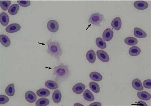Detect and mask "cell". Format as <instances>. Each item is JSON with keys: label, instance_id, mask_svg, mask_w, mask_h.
Instances as JSON below:
<instances>
[{"label": "cell", "instance_id": "6da1fadb", "mask_svg": "<svg viewBox=\"0 0 151 106\" xmlns=\"http://www.w3.org/2000/svg\"><path fill=\"white\" fill-rule=\"evenodd\" d=\"M68 68L67 65H65L63 63L54 67L53 74L57 81H64L70 76L71 73Z\"/></svg>", "mask_w": 151, "mask_h": 106}, {"label": "cell", "instance_id": "7a4b0ae2", "mask_svg": "<svg viewBox=\"0 0 151 106\" xmlns=\"http://www.w3.org/2000/svg\"><path fill=\"white\" fill-rule=\"evenodd\" d=\"M47 44L48 46L47 52L52 56H54L57 59L59 60L63 53L59 42L50 40L47 42Z\"/></svg>", "mask_w": 151, "mask_h": 106}, {"label": "cell", "instance_id": "3957f363", "mask_svg": "<svg viewBox=\"0 0 151 106\" xmlns=\"http://www.w3.org/2000/svg\"><path fill=\"white\" fill-rule=\"evenodd\" d=\"M104 19L103 15L99 13H95L92 14L89 18V23L93 25L99 26L102 21Z\"/></svg>", "mask_w": 151, "mask_h": 106}, {"label": "cell", "instance_id": "277c9868", "mask_svg": "<svg viewBox=\"0 0 151 106\" xmlns=\"http://www.w3.org/2000/svg\"><path fill=\"white\" fill-rule=\"evenodd\" d=\"M47 28L49 31L52 33H55L58 31L59 25L58 22L55 20H50L47 24Z\"/></svg>", "mask_w": 151, "mask_h": 106}, {"label": "cell", "instance_id": "5b68a950", "mask_svg": "<svg viewBox=\"0 0 151 106\" xmlns=\"http://www.w3.org/2000/svg\"><path fill=\"white\" fill-rule=\"evenodd\" d=\"M97 56L102 62H107L110 61V56L107 53L102 50H99L97 52Z\"/></svg>", "mask_w": 151, "mask_h": 106}, {"label": "cell", "instance_id": "8992f818", "mask_svg": "<svg viewBox=\"0 0 151 106\" xmlns=\"http://www.w3.org/2000/svg\"><path fill=\"white\" fill-rule=\"evenodd\" d=\"M134 7L137 9L143 10L146 9L149 7L148 3L144 1H135L134 3Z\"/></svg>", "mask_w": 151, "mask_h": 106}, {"label": "cell", "instance_id": "52a82bcc", "mask_svg": "<svg viewBox=\"0 0 151 106\" xmlns=\"http://www.w3.org/2000/svg\"><path fill=\"white\" fill-rule=\"evenodd\" d=\"M21 26L19 24L14 23L8 25L5 28V31L8 33L16 32L20 31Z\"/></svg>", "mask_w": 151, "mask_h": 106}, {"label": "cell", "instance_id": "ba28073f", "mask_svg": "<svg viewBox=\"0 0 151 106\" xmlns=\"http://www.w3.org/2000/svg\"><path fill=\"white\" fill-rule=\"evenodd\" d=\"M86 89L85 85L82 83H79L75 84L72 88L73 92L77 95L82 93Z\"/></svg>", "mask_w": 151, "mask_h": 106}, {"label": "cell", "instance_id": "9c48e42d", "mask_svg": "<svg viewBox=\"0 0 151 106\" xmlns=\"http://www.w3.org/2000/svg\"><path fill=\"white\" fill-rule=\"evenodd\" d=\"M114 33L113 31L111 29L107 28L105 30L102 35L104 40L107 42L111 40L113 38Z\"/></svg>", "mask_w": 151, "mask_h": 106}, {"label": "cell", "instance_id": "30bf717a", "mask_svg": "<svg viewBox=\"0 0 151 106\" xmlns=\"http://www.w3.org/2000/svg\"><path fill=\"white\" fill-rule=\"evenodd\" d=\"M111 25L115 30L119 31L122 26V22L120 18L118 17L115 18L112 22Z\"/></svg>", "mask_w": 151, "mask_h": 106}, {"label": "cell", "instance_id": "8fae6325", "mask_svg": "<svg viewBox=\"0 0 151 106\" xmlns=\"http://www.w3.org/2000/svg\"><path fill=\"white\" fill-rule=\"evenodd\" d=\"M25 97L26 100L30 103H34L37 100V95L32 91H27L25 93Z\"/></svg>", "mask_w": 151, "mask_h": 106}, {"label": "cell", "instance_id": "7c38bea8", "mask_svg": "<svg viewBox=\"0 0 151 106\" xmlns=\"http://www.w3.org/2000/svg\"><path fill=\"white\" fill-rule=\"evenodd\" d=\"M134 35L135 37L139 38H146L147 34L144 30L138 27H135L134 30Z\"/></svg>", "mask_w": 151, "mask_h": 106}, {"label": "cell", "instance_id": "4fadbf2b", "mask_svg": "<svg viewBox=\"0 0 151 106\" xmlns=\"http://www.w3.org/2000/svg\"><path fill=\"white\" fill-rule=\"evenodd\" d=\"M132 86L134 89L137 91H142L144 87L141 81L139 78H135L132 81Z\"/></svg>", "mask_w": 151, "mask_h": 106}, {"label": "cell", "instance_id": "5bb4252c", "mask_svg": "<svg viewBox=\"0 0 151 106\" xmlns=\"http://www.w3.org/2000/svg\"><path fill=\"white\" fill-rule=\"evenodd\" d=\"M86 58L90 63H94L96 60V54L95 51L91 50L88 51L86 54Z\"/></svg>", "mask_w": 151, "mask_h": 106}, {"label": "cell", "instance_id": "9a60e30c", "mask_svg": "<svg viewBox=\"0 0 151 106\" xmlns=\"http://www.w3.org/2000/svg\"><path fill=\"white\" fill-rule=\"evenodd\" d=\"M10 21L8 15L4 12H2L0 14V22L4 26L8 25Z\"/></svg>", "mask_w": 151, "mask_h": 106}, {"label": "cell", "instance_id": "2e32d148", "mask_svg": "<svg viewBox=\"0 0 151 106\" xmlns=\"http://www.w3.org/2000/svg\"><path fill=\"white\" fill-rule=\"evenodd\" d=\"M62 94L58 90L54 91L52 95V99L54 102L56 104L59 103L61 101Z\"/></svg>", "mask_w": 151, "mask_h": 106}, {"label": "cell", "instance_id": "e0dca14e", "mask_svg": "<svg viewBox=\"0 0 151 106\" xmlns=\"http://www.w3.org/2000/svg\"><path fill=\"white\" fill-rule=\"evenodd\" d=\"M137 96L139 98L145 101H149L151 98L150 94L146 91L138 92Z\"/></svg>", "mask_w": 151, "mask_h": 106}, {"label": "cell", "instance_id": "ac0fdd59", "mask_svg": "<svg viewBox=\"0 0 151 106\" xmlns=\"http://www.w3.org/2000/svg\"><path fill=\"white\" fill-rule=\"evenodd\" d=\"M0 42L3 46L5 47L10 46L11 44L10 38L4 35H0Z\"/></svg>", "mask_w": 151, "mask_h": 106}, {"label": "cell", "instance_id": "d6986e66", "mask_svg": "<svg viewBox=\"0 0 151 106\" xmlns=\"http://www.w3.org/2000/svg\"><path fill=\"white\" fill-rule=\"evenodd\" d=\"M36 93L38 96L43 98L49 96L50 95V91L47 89H41L38 90Z\"/></svg>", "mask_w": 151, "mask_h": 106}, {"label": "cell", "instance_id": "ffe728a7", "mask_svg": "<svg viewBox=\"0 0 151 106\" xmlns=\"http://www.w3.org/2000/svg\"><path fill=\"white\" fill-rule=\"evenodd\" d=\"M83 96L84 99L87 101L92 102L95 100L94 95L89 90L86 89L84 93Z\"/></svg>", "mask_w": 151, "mask_h": 106}, {"label": "cell", "instance_id": "44dd1931", "mask_svg": "<svg viewBox=\"0 0 151 106\" xmlns=\"http://www.w3.org/2000/svg\"><path fill=\"white\" fill-rule=\"evenodd\" d=\"M140 48L136 46L132 47L129 50V53L132 56H136L139 55L141 52Z\"/></svg>", "mask_w": 151, "mask_h": 106}, {"label": "cell", "instance_id": "7402d4cb", "mask_svg": "<svg viewBox=\"0 0 151 106\" xmlns=\"http://www.w3.org/2000/svg\"><path fill=\"white\" fill-rule=\"evenodd\" d=\"M89 76L92 80L97 82L101 81L103 78L101 74L96 72H91Z\"/></svg>", "mask_w": 151, "mask_h": 106}, {"label": "cell", "instance_id": "603a6c76", "mask_svg": "<svg viewBox=\"0 0 151 106\" xmlns=\"http://www.w3.org/2000/svg\"><path fill=\"white\" fill-rule=\"evenodd\" d=\"M6 94L9 96L12 97L14 95L15 89L14 84H10L5 89Z\"/></svg>", "mask_w": 151, "mask_h": 106}, {"label": "cell", "instance_id": "cb8c5ba5", "mask_svg": "<svg viewBox=\"0 0 151 106\" xmlns=\"http://www.w3.org/2000/svg\"><path fill=\"white\" fill-rule=\"evenodd\" d=\"M19 9L20 7L18 4H14L9 8L8 12L9 13L12 15H14L18 13Z\"/></svg>", "mask_w": 151, "mask_h": 106}, {"label": "cell", "instance_id": "d4e9b609", "mask_svg": "<svg viewBox=\"0 0 151 106\" xmlns=\"http://www.w3.org/2000/svg\"><path fill=\"white\" fill-rule=\"evenodd\" d=\"M125 43L129 46H135L138 44L137 39L133 37H128L125 39Z\"/></svg>", "mask_w": 151, "mask_h": 106}, {"label": "cell", "instance_id": "484cf974", "mask_svg": "<svg viewBox=\"0 0 151 106\" xmlns=\"http://www.w3.org/2000/svg\"><path fill=\"white\" fill-rule=\"evenodd\" d=\"M45 85L48 88L51 90H55L58 88V85L55 81H48L45 83Z\"/></svg>", "mask_w": 151, "mask_h": 106}, {"label": "cell", "instance_id": "4316f807", "mask_svg": "<svg viewBox=\"0 0 151 106\" xmlns=\"http://www.w3.org/2000/svg\"><path fill=\"white\" fill-rule=\"evenodd\" d=\"M96 43L97 46L101 49H105L107 47L106 42L101 38H96Z\"/></svg>", "mask_w": 151, "mask_h": 106}, {"label": "cell", "instance_id": "83f0119b", "mask_svg": "<svg viewBox=\"0 0 151 106\" xmlns=\"http://www.w3.org/2000/svg\"><path fill=\"white\" fill-rule=\"evenodd\" d=\"M89 87L92 91L95 93H98L100 92V87L99 84L95 82L92 81L90 82Z\"/></svg>", "mask_w": 151, "mask_h": 106}, {"label": "cell", "instance_id": "f1b7e54d", "mask_svg": "<svg viewBox=\"0 0 151 106\" xmlns=\"http://www.w3.org/2000/svg\"><path fill=\"white\" fill-rule=\"evenodd\" d=\"M50 101L47 99L42 98L39 99L35 103L36 106H46L49 105Z\"/></svg>", "mask_w": 151, "mask_h": 106}, {"label": "cell", "instance_id": "f546056e", "mask_svg": "<svg viewBox=\"0 0 151 106\" xmlns=\"http://www.w3.org/2000/svg\"><path fill=\"white\" fill-rule=\"evenodd\" d=\"M11 3V1H0V6L2 9L5 11L7 10Z\"/></svg>", "mask_w": 151, "mask_h": 106}, {"label": "cell", "instance_id": "4dcf8cb0", "mask_svg": "<svg viewBox=\"0 0 151 106\" xmlns=\"http://www.w3.org/2000/svg\"><path fill=\"white\" fill-rule=\"evenodd\" d=\"M9 101L8 97L3 95H0V104L3 105L7 103Z\"/></svg>", "mask_w": 151, "mask_h": 106}, {"label": "cell", "instance_id": "1f68e13d", "mask_svg": "<svg viewBox=\"0 0 151 106\" xmlns=\"http://www.w3.org/2000/svg\"><path fill=\"white\" fill-rule=\"evenodd\" d=\"M18 4L23 7H29L31 5V2L28 1H17Z\"/></svg>", "mask_w": 151, "mask_h": 106}, {"label": "cell", "instance_id": "d6a6232c", "mask_svg": "<svg viewBox=\"0 0 151 106\" xmlns=\"http://www.w3.org/2000/svg\"><path fill=\"white\" fill-rule=\"evenodd\" d=\"M144 86L146 88L148 89H151V80L148 79L145 80L143 83Z\"/></svg>", "mask_w": 151, "mask_h": 106}, {"label": "cell", "instance_id": "836d02e7", "mask_svg": "<svg viewBox=\"0 0 151 106\" xmlns=\"http://www.w3.org/2000/svg\"><path fill=\"white\" fill-rule=\"evenodd\" d=\"M137 105L138 106H147L148 105L146 102L140 101L137 103Z\"/></svg>", "mask_w": 151, "mask_h": 106}, {"label": "cell", "instance_id": "e575fe53", "mask_svg": "<svg viewBox=\"0 0 151 106\" xmlns=\"http://www.w3.org/2000/svg\"><path fill=\"white\" fill-rule=\"evenodd\" d=\"M101 103L99 102H95L94 103H93L91 104H90L89 106H101Z\"/></svg>", "mask_w": 151, "mask_h": 106}]
</instances>
